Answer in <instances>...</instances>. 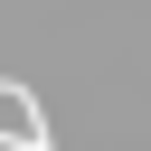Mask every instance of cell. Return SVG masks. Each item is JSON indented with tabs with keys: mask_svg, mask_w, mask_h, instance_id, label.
I'll use <instances>...</instances> for the list:
<instances>
[{
	"mask_svg": "<svg viewBox=\"0 0 151 151\" xmlns=\"http://www.w3.org/2000/svg\"><path fill=\"white\" fill-rule=\"evenodd\" d=\"M0 151H57V123L38 113V94L19 76H0Z\"/></svg>",
	"mask_w": 151,
	"mask_h": 151,
	"instance_id": "cell-1",
	"label": "cell"
}]
</instances>
